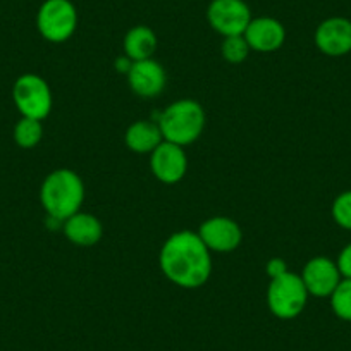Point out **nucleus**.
Listing matches in <instances>:
<instances>
[{"instance_id":"f257e3e1","label":"nucleus","mask_w":351,"mask_h":351,"mask_svg":"<svg viewBox=\"0 0 351 351\" xmlns=\"http://www.w3.org/2000/svg\"><path fill=\"white\" fill-rule=\"evenodd\" d=\"M160 271L176 286L202 288L212 274V256L198 232L180 231L165 239L158 255Z\"/></svg>"},{"instance_id":"f03ea898","label":"nucleus","mask_w":351,"mask_h":351,"mask_svg":"<svg viewBox=\"0 0 351 351\" xmlns=\"http://www.w3.org/2000/svg\"><path fill=\"white\" fill-rule=\"evenodd\" d=\"M83 200V180L71 169H57L50 172L40 188V202L47 215L57 222H64L77 214Z\"/></svg>"},{"instance_id":"7ed1b4c3","label":"nucleus","mask_w":351,"mask_h":351,"mask_svg":"<svg viewBox=\"0 0 351 351\" xmlns=\"http://www.w3.org/2000/svg\"><path fill=\"white\" fill-rule=\"evenodd\" d=\"M157 124L165 141H171L180 147H188L195 143L204 133L205 110L197 100H178L160 114Z\"/></svg>"},{"instance_id":"20e7f679","label":"nucleus","mask_w":351,"mask_h":351,"mask_svg":"<svg viewBox=\"0 0 351 351\" xmlns=\"http://www.w3.org/2000/svg\"><path fill=\"white\" fill-rule=\"evenodd\" d=\"M308 296L302 276L285 271L271 278L267 288V306L278 319L291 320L305 310Z\"/></svg>"},{"instance_id":"39448f33","label":"nucleus","mask_w":351,"mask_h":351,"mask_svg":"<svg viewBox=\"0 0 351 351\" xmlns=\"http://www.w3.org/2000/svg\"><path fill=\"white\" fill-rule=\"evenodd\" d=\"M36 28L47 42H67L77 28L76 8L71 0H45L36 14Z\"/></svg>"},{"instance_id":"423d86ee","label":"nucleus","mask_w":351,"mask_h":351,"mask_svg":"<svg viewBox=\"0 0 351 351\" xmlns=\"http://www.w3.org/2000/svg\"><path fill=\"white\" fill-rule=\"evenodd\" d=\"M12 100L23 117L43 121L52 110V90L38 74H23L12 86Z\"/></svg>"},{"instance_id":"0eeeda50","label":"nucleus","mask_w":351,"mask_h":351,"mask_svg":"<svg viewBox=\"0 0 351 351\" xmlns=\"http://www.w3.org/2000/svg\"><path fill=\"white\" fill-rule=\"evenodd\" d=\"M208 25L219 35H243L252 21V12L245 0H212L207 9Z\"/></svg>"},{"instance_id":"6e6552de","label":"nucleus","mask_w":351,"mask_h":351,"mask_svg":"<svg viewBox=\"0 0 351 351\" xmlns=\"http://www.w3.org/2000/svg\"><path fill=\"white\" fill-rule=\"evenodd\" d=\"M150 167L160 183H180L188 171V157L184 147L164 140L150 154Z\"/></svg>"},{"instance_id":"1a4fd4ad","label":"nucleus","mask_w":351,"mask_h":351,"mask_svg":"<svg viewBox=\"0 0 351 351\" xmlns=\"http://www.w3.org/2000/svg\"><path fill=\"white\" fill-rule=\"evenodd\" d=\"M341 278L343 276L337 269V263L327 256H315L308 260L302 272V281L308 295L319 296V298H327L332 295L334 289L341 282Z\"/></svg>"},{"instance_id":"9d476101","label":"nucleus","mask_w":351,"mask_h":351,"mask_svg":"<svg viewBox=\"0 0 351 351\" xmlns=\"http://www.w3.org/2000/svg\"><path fill=\"white\" fill-rule=\"evenodd\" d=\"M198 236L210 252L219 253L232 252L243 241V231L238 222L222 215L207 219L198 229Z\"/></svg>"},{"instance_id":"9b49d317","label":"nucleus","mask_w":351,"mask_h":351,"mask_svg":"<svg viewBox=\"0 0 351 351\" xmlns=\"http://www.w3.org/2000/svg\"><path fill=\"white\" fill-rule=\"evenodd\" d=\"M315 45L329 57H341L351 52V21L346 18H329L315 32Z\"/></svg>"},{"instance_id":"f8f14e48","label":"nucleus","mask_w":351,"mask_h":351,"mask_svg":"<svg viewBox=\"0 0 351 351\" xmlns=\"http://www.w3.org/2000/svg\"><path fill=\"white\" fill-rule=\"evenodd\" d=\"M126 76L131 90L138 97H143V99L158 97L162 93V90L165 88V83H167L164 67L154 59L133 62V66H131L130 73Z\"/></svg>"},{"instance_id":"ddd939ff","label":"nucleus","mask_w":351,"mask_h":351,"mask_svg":"<svg viewBox=\"0 0 351 351\" xmlns=\"http://www.w3.org/2000/svg\"><path fill=\"white\" fill-rule=\"evenodd\" d=\"M243 36L246 38L252 50L269 53L281 49L286 40V29L278 19L262 16V18H252Z\"/></svg>"},{"instance_id":"4468645a","label":"nucleus","mask_w":351,"mask_h":351,"mask_svg":"<svg viewBox=\"0 0 351 351\" xmlns=\"http://www.w3.org/2000/svg\"><path fill=\"white\" fill-rule=\"evenodd\" d=\"M62 231L66 238L76 246L97 245L104 234L102 222L95 215L81 210L62 222Z\"/></svg>"},{"instance_id":"2eb2a0df","label":"nucleus","mask_w":351,"mask_h":351,"mask_svg":"<svg viewBox=\"0 0 351 351\" xmlns=\"http://www.w3.org/2000/svg\"><path fill=\"white\" fill-rule=\"evenodd\" d=\"M126 147L134 154H152L164 141L158 124L152 121H136L126 131Z\"/></svg>"},{"instance_id":"dca6fc26","label":"nucleus","mask_w":351,"mask_h":351,"mask_svg":"<svg viewBox=\"0 0 351 351\" xmlns=\"http://www.w3.org/2000/svg\"><path fill=\"white\" fill-rule=\"evenodd\" d=\"M123 45L126 57H130L133 62H138V60L154 59L158 42L154 29L148 26H134L126 33Z\"/></svg>"},{"instance_id":"f3484780","label":"nucleus","mask_w":351,"mask_h":351,"mask_svg":"<svg viewBox=\"0 0 351 351\" xmlns=\"http://www.w3.org/2000/svg\"><path fill=\"white\" fill-rule=\"evenodd\" d=\"M43 126L42 121L32 117H21L14 128V141L21 148H33L42 141Z\"/></svg>"},{"instance_id":"a211bd4d","label":"nucleus","mask_w":351,"mask_h":351,"mask_svg":"<svg viewBox=\"0 0 351 351\" xmlns=\"http://www.w3.org/2000/svg\"><path fill=\"white\" fill-rule=\"evenodd\" d=\"M329 298L332 312L339 319L351 322V279H341V282Z\"/></svg>"},{"instance_id":"6ab92c4d","label":"nucleus","mask_w":351,"mask_h":351,"mask_svg":"<svg viewBox=\"0 0 351 351\" xmlns=\"http://www.w3.org/2000/svg\"><path fill=\"white\" fill-rule=\"evenodd\" d=\"M250 50L252 49H250L248 42H246V38L243 35L226 36L221 45L222 57L231 64H241L243 60H246Z\"/></svg>"},{"instance_id":"aec40b11","label":"nucleus","mask_w":351,"mask_h":351,"mask_svg":"<svg viewBox=\"0 0 351 351\" xmlns=\"http://www.w3.org/2000/svg\"><path fill=\"white\" fill-rule=\"evenodd\" d=\"M332 217L337 226L351 231V191H344L334 200Z\"/></svg>"},{"instance_id":"412c9836","label":"nucleus","mask_w":351,"mask_h":351,"mask_svg":"<svg viewBox=\"0 0 351 351\" xmlns=\"http://www.w3.org/2000/svg\"><path fill=\"white\" fill-rule=\"evenodd\" d=\"M337 269H339L341 276L346 279H351V243L344 246L343 252L337 256Z\"/></svg>"},{"instance_id":"4be33fe9","label":"nucleus","mask_w":351,"mask_h":351,"mask_svg":"<svg viewBox=\"0 0 351 351\" xmlns=\"http://www.w3.org/2000/svg\"><path fill=\"white\" fill-rule=\"evenodd\" d=\"M285 271H288V267H286V263L282 262L281 258H274V260H271V262H269L267 272H269V276H271V278H274V276L281 274V272H285Z\"/></svg>"},{"instance_id":"5701e85b","label":"nucleus","mask_w":351,"mask_h":351,"mask_svg":"<svg viewBox=\"0 0 351 351\" xmlns=\"http://www.w3.org/2000/svg\"><path fill=\"white\" fill-rule=\"evenodd\" d=\"M131 66H133V60H131L130 57H126V56L121 57V59L116 60V69L119 71V73L128 74V73H130Z\"/></svg>"}]
</instances>
